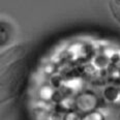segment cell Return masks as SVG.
Masks as SVG:
<instances>
[{"label":"cell","instance_id":"cell-1","mask_svg":"<svg viewBox=\"0 0 120 120\" xmlns=\"http://www.w3.org/2000/svg\"><path fill=\"white\" fill-rule=\"evenodd\" d=\"M32 120H120V46L74 35L51 47L29 80Z\"/></svg>","mask_w":120,"mask_h":120}]
</instances>
